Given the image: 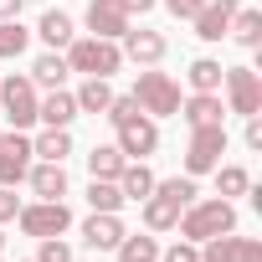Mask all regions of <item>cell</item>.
<instances>
[{
  "instance_id": "obj_37",
  "label": "cell",
  "mask_w": 262,
  "mask_h": 262,
  "mask_svg": "<svg viewBox=\"0 0 262 262\" xmlns=\"http://www.w3.org/2000/svg\"><path fill=\"white\" fill-rule=\"evenodd\" d=\"M242 262H262V242L257 236H242Z\"/></svg>"
},
{
  "instance_id": "obj_25",
  "label": "cell",
  "mask_w": 262,
  "mask_h": 262,
  "mask_svg": "<svg viewBox=\"0 0 262 262\" xmlns=\"http://www.w3.org/2000/svg\"><path fill=\"white\" fill-rule=\"evenodd\" d=\"M221 72H226L221 62L195 57V62H190V72H185V77H190V93H221Z\"/></svg>"
},
{
  "instance_id": "obj_2",
  "label": "cell",
  "mask_w": 262,
  "mask_h": 262,
  "mask_svg": "<svg viewBox=\"0 0 262 262\" xmlns=\"http://www.w3.org/2000/svg\"><path fill=\"white\" fill-rule=\"evenodd\" d=\"M175 231L185 236V242H211V236H221V231H236V211H231V201H190L185 211H180V221H175Z\"/></svg>"
},
{
  "instance_id": "obj_23",
  "label": "cell",
  "mask_w": 262,
  "mask_h": 262,
  "mask_svg": "<svg viewBox=\"0 0 262 262\" xmlns=\"http://www.w3.org/2000/svg\"><path fill=\"white\" fill-rule=\"evenodd\" d=\"M72 98H77V113H103L113 103V88H108V77H82V88Z\"/></svg>"
},
{
  "instance_id": "obj_12",
  "label": "cell",
  "mask_w": 262,
  "mask_h": 262,
  "mask_svg": "<svg viewBox=\"0 0 262 262\" xmlns=\"http://www.w3.org/2000/svg\"><path fill=\"white\" fill-rule=\"evenodd\" d=\"M236 6H242V0H206V6L190 16L195 36H201V41H221L226 26H231V16H236Z\"/></svg>"
},
{
  "instance_id": "obj_41",
  "label": "cell",
  "mask_w": 262,
  "mask_h": 262,
  "mask_svg": "<svg viewBox=\"0 0 262 262\" xmlns=\"http://www.w3.org/2000/svg\"><path fill=\"white\" fill-rule=\"evenodd\" d=\"M0 262H6V257H0Z\"/></svg>"
},
{
  "instance_id": "obj_10",
  "label": "cell",
  "mask_w": 262,
  "mask_h": 262,
  "mask_svg": "<svg viewBox=\"0 0 262 262\" xmlns=\"http://www.w3.org/2000/svg\"><path fill=\"white\" fill-rule=\"evenodd\" d=\"M31 160H36V149H31V139L21 134V128L0 134V185H21L26 170H31Z\"/></svg>"
},
{
  "instance_id": "obj_19",
  "label": "cell",
  "mask_w": 262,
  "mask_h": 262,
  "mask_svg": "<svg viewBox=\"0 0 262 262\" xmlns=\"http://www.w3.org/2000/svg\"><path fill=\"white\" fill-rule=\"evenodd\" d=\"M118 190H123V201H144V195L155 190V175H149V165H144V160H128V165L118 170Z\"/></svg>"
},
{
  "instance_id": "obj_20",
  "label": "cell",
  "mask_w": 262,
  "mask_h": 262,
  "mask_svg": "<svg viewBox=\"0 0 262 262\" xmlns=\"http://www.w3.org/2000/svg\"><path fill=\"white\" fill-rule=\"evenodd\" d=\"M123 165H128V160H123L118 144H93V149H88V170H93V180H118Z\"/></svg>"
},
{
  "instance_id": "obj_11",
  "label": "cell",
  "mask_w": 262,
  "mask_h": 262,
  "mask_svg": "<svg viewBox=\"0 0 262 262\" xmlns=\"http://www.w3.org/2000/svg\"><path fill=\"white\" fill-rule=\"evenodd\" d=\"M128 26H134V16L123 11V0H88V31H93V36L118 41Z\"/></svg>"
},
{
  "instance_id": "obj_4",
  "label": "cell",
  "mask_w": 262,
  "mask_h": 262,
  "mask_svg": "<svg viewBox=\"0 0 262 262\" xmlns=\"http://www.w3.org/2000/svg\"><path fill=\"white\" fill-rule=\"evenodd\" d=\"M134 103H139L149 118H170V113H180V82H175L170 72L144 67V72L134 77Z\"/></svg>"
},
{
  "instance_id": "obj_33",
  "label": "cell",
  "mask_w": 262,
  "mask_h": 262,
  "mask_svg": "<svg viewBox=\"0 0 262 262\" xmlns=\"http://www.w3.org/2000/svg\"><path fill=\"white\" fill-rule=\"evenodd\" d=\"M160 262H201V247H195V242H185V236H180V242H175V247H170V252H160Z\"/></svg>"
},
{
  "instance_id": "obj_9",
  "label": "cell",
  "mask_w": 262,
  "mask_h": 262,
  "mask_svg": "<svg viewBox=\"0 0 262 262\" xmlns=\"http://www.w3.org/2000/svg\"><path fill=\"white\" fill-rule=\"evenodd\" d=\"M113 144L123 149V160H149V155L160 149V128H155L149 113H134L128 123H118V139H113Z\"/></svg>"
},
{
  "instance_id": "obj_15",
  "label": "cell",
  "mask_w": 262,
  "mask_h": 262,
  "mask_svg": "<svg viewBox=\"0 0 262 262\" xmlns=\"http://www.w3.org/2000/svg\"><path fill=\"white\" fill-rule=\"evenodd\" d=\"M26 180H31V195H36V201H62V195H67V165L41 160V165L26 170Z\"/></svg>"
},
{
  "instance_id": "obj_5",
  "label": "cell",
  "mask_w": 262,
  "mask_h": 262,
  "mask_svg": "<svg viewBox=\"0 0 262 262\" xmlns=\"http://www.w3.org/2000/svg\"><path fill=\"white\" fill-rule=\"evenodd\" d=\"M226 123H201L190 128V149H185V175H211L226 155Z\"/></svg>"
},
{
  "instance_id": "obj_34",
  "label": "cell",
  "mask_w": 262,
  "mask_h": 262,
  "mask_svg": "<svg viewBox=\"0 0 262 262\" xmlns=\"http://www.w3.org/2000/svg\"><path fill=\"white\" fill-rule=\"evenodd\" d=\"M16 211H21V195H16V185H0V226H6V221H16Z\"/></svg>"
},
{
  "instance_id": "obj_32",
  "label": "cell",
  "mask_w": 262,
  "mask_h": 262,
  "mask_svg": "<svg viewBox=\"0 0 262 262\" xmlns=\"http://www.w3.org/2000/svg\"><path fill=\"white\" fill-rule=\"evenodd\" d=\"M36 262H72V247H67L62 236H41V247H36Z\"/></svg>"
},
{
  "instance_id": "obj_14",
  "label": "cell",
  "mask_w": 262,
  "mask_h": 262,
  "mask_svg": "<svg viewBox=\"0 0 262 262\" xmlns=\"http://www.w3.org/2000/svg\"><path fill=\"white\" fill-rule=\"evenodd\" d=\"M118 52H123V57H134L139 67H155V62L165 57V36H160V31H149V26H139V31L128 26V31H123V47H118Z\"/></svg>"
},
{
  "instance_id": "obj_7",
  "label": "cell",
  "mask_w": 262,
  "mask_h": 262,
  "mask_svg": "<svg viewBox=\"0 0 262 262\" xmlns=\"http://www.w3.org/2000/svg\"><path fill=\"white\" fill-rule=\"evenodd\" d=\"M16 221H21V231L26 236H62V231H72V211H67V201H31V206H21L16 211Z\"/></svg>"
},
{
  "instance_id": "obj_35",
  "label": "cell",
  "mask_w": 262,
  "mask_h": 262,
  "mask_svg": "<svg viewBox=\"0 0 262 262\" xmlns=\"http://www.w3.org/2000/svg\"><path fill=\"white\" fill-rule=\"evenodd\" d=\"M201 6H206V0H165V11H170L175 21H190V16H195Z\"/></svg>"
},
{
  "instance_id": "obj_6",
  "label": "cell",
  "mask_w": 262,
  "mask_h": 262,
  "mask_svg": "<svg viewBox=\"0 0 262 262\" xmlns=\"http://www.w3.org/2000/svg\"><path fill=\"white\" fill-rule=\"evenodd\" d=\"M221 88H226V113H242V118L262 113V77H257V67H226Z\"/></svg>"
},
{
  "instance_id": "obj_13",
  "label": "cell",
  "mask_w": 262,
  "mask_h": 262,
  "mask_svg": "<svg viewBox=\"0 0 262 262\" xmlns=\"http://www.w3.org/2000/svg\"><path fill=\"white\" fill-rule=\"evenodd\" d=\"M82 242H88L93 252H113V247L123 242V221H118V211H93V216L82 221Z\"/></svg>"
},
{
  "instance_id": "obj_39",
  "label": "cell",
  "mask_w": 262,
  "mask_h": 262,
  "mask_svg": "<svg viewBox=\"0 0 262 262\" xmlns=\"http://www.w3.org/2000/svg\"><path fill=\"white\" fill-rule=\"evenodd\" d=\"M155 6H160V0H123L128 16H144V11H155Z\"/></svg>"
},
{
  "instance_id": "obj_38",
  "label": "cell",
  "mask_w": 262,
  "mask_h": 262,
  "mask_svg": "<svg viewBox=\"0 0 262 262\" xmlns=\"http://www.w3.org/2000/svg\"><path fill=\"white\" fill-rule=\"evenodd\" d=\"M21 6L26 0H0V21H21Z\"/></svg>"
},
{
  "instance_id": "obj_26",
  "label": "cell",
  "mask_w": 262,
  "mask_h": 262,
  "mask_svg": "<svg viewBox=\"0 0 262 262\" xmlns=\"http://www.w3.org/2000/svg\"><path fill=\"white\" fill-rule=\"evenodd\" d=\"M211 175H216V195H221V201H231V195H247V190H252V175H247L242 165H216Z\"/></svg>"
},
{
  "instance_id": "obj_8",
  "label": "cell",
  "mask_w": 262,
  "mask_h": 262,
  "mask_svg": "<svg viewBox=\"0 0 262 262\" xmlns=\"http://www.w3.org/2000/svg\"><path fill=\"white\" fill-rule=\"evenodd\" d=\"M36 82L31 77H6V82H0V108H6V118H11V128H31L36 123Z\"/></svg>"
},
{
  "instance_id": "obj_31",
  "label": "cell",
  "mask_w": 262,
  "mask_h": 262,
  "mask_svg": "<svg viewBox=\"0 0 262 262\" xmlns=\"http://www.w3.org/2000/svg\"><path fill=\"white\" fill-rule=\"evenodd\" d=\"M134 113H144V108H139V103H134V93H123V98H118V93H113V103H108V108H103V118H108V123H113V128H118V123H128V118H134Z\"/></svg>"
},
{
  "instance_id": "obj_28",
  "label": "cell",
  "mask_w": 262,
  "mask_h": 262,
  "mask_svg": "<svg viewBox=\"0 0 262 262\" xmlns=\"http://www.w3.org/2000/svg\"><path fill=\"white\" fill-rule=\"evenodd\" d=\"M113 252H118V262H160V242L155 236H128L123 231V242Z\"/></svg>"
},
{
  "instance_id": "obj_21",
  "label": "cell",
  "mask_w": 262,
  "mask_h": 262,
  "mask_svg": "<svg viewBox=\"0 0 262 262\" xmlns=\"http://www.w3.org/2000/svg\"><path fill=\"white\" fill-rule=\"evenodd\" d=\"M31 149H36L41 160H52V165H67V155H72V134H67V128H41V134L31 139Z\"/></svg>"
},
{
  "instance_id": "obj_18",
  "label": "cell",
  "mask_w": 262,
  "mask_h": 262,
  "mask_svg": "<svg viewBox=\"0 0 262 262\" xmlns=\"http://www.w3.org/2000/svg\"><path fill=\"white\" fill-rule=\"evenodd\" d=\"M226 36H231L236 47H247V52H252V47H262V11H252V6L242 11V6H236V16H231Z\"/></svg>"
},
{
  "instance_id": "obj_27",
  "label": "cell",
  "mask_w": 262,
  "mask_h": 262,
  "mask_svg": "<svg viewBox=\"0 0 262 262\" xmlns=\"http://www.w3.org/2000/svg\"><path fill=\"white\" fill-rule=\"evenodd\" d=\"M201 262H242V236L236 231H221V236L201 242Z\"/></svg>"
},
{
  "instance_id": "obj_16",
  "label": "cell",
  "mask_w": 262,
  "mask_h": 262,
  "mask_svg": "<svg viewBox=\"0 0 262 262\" xmlns=\"http://www.w3.org/2000/svg\"><path fill=\"white\" fill-rule=\"evenodd\" d=\"M36 118H41L47 128H72V118H77V98H72L67 88H52V93L36 103Z\"/></svg>"
},
{
  "instance_id": "obj_17",
  "label": "cell",
  "mask_w": 262,
  "mask_h": 262,
  "mask_svg": "<svg viewBox=\"0 0 262 262\" xmlns=\"http://www.w3.org/2000/svg\"><path fill=\"white\" fill-rule=\"evenodd\" d=\"M180 118H185L190 128L221 123V118H226V103H221V93H190V98H180Z\"/></svg>"
},
{
  "instance_id": "obj_1",
  "label": "cell",
  "mask_w": 262,
  "mask_h": 262,
  "mask_svg": "<svg viewBox=\"0 0 262 262\" xmlns=\"http://www.w3.org/2000/svg\"><path fill=\"white\" fill-rule=\"evenodd\" d=\"M195 201V175H175V180H155V190L139 201L144 206V226L149 231H175L180 211Z\"/></svg>"
},
{
  "instance_id": "obj_36",
  "label": "cell",
  "mask_w": 262,
  "mask_h": 262,
  "mask_svg": "<svg viewBox=\"0 0 262 262\" xmlns=\"http://www.w3.org/2000/svg\"><path fill=\"white\" fill-rule=\"evenodd\" d=\"M242 139H247V149H262V118H257V113L247 118V134H242Z\"/></svg>"
},
{
  "instance_id": "obj_40",
  "label": "cell",
  "mask_w": 262,
  "mask_h": 262,
  "mask_svg": "<svg viewBox=\"0 0 262 262\" xmlns=\"http://www.w3.org/2000/svg\"><path fill=\"white\" fill-rule=\"evenodd\" d=\"M0 252H6V236H0Z\"/></svg>"
},
{
  "instance_id": "obj_29",
  "label": "cell",
  "mask_w": 262,
  "mask_h": 262,
  "mask_svg": "<svg viewBox=\"0 0 262 262\" xmlns=\"http://www.w3.org/2000/svg\"><path fill=\"white\" fill-rule=\"evenodd\" d=\"M88 206H93V211H123L118 180H93V185H88Z\"/></svg>"
},
{
  "instance_id": "obj_24",
  "label": "cell",
  "mask_w": 262,
  "mask_h": 262,
  "mask_svg": "<svg viewBox=\"0 0 262 262\" xmlns=\"http://www.w3.org/2000/svg\"><path fill=\"white\" fill-rule=\"evenodd\" d=\"M36 36H41L47 47H67L77 31H72V16H67V11H47V16L36 21Z\"/></svg>"
},
{
  "instance_id": "obj_30",
  "label": "cell",
  "mask_w": 262,
  "mask_h": 262,
  "mask_svg": "<svg viewBox=\"0 0 262 262\" xmlns=\"http://www.w3.org/2000/svg\"><path fill=\"white\" fill-rule=\"evenodd\" d=\"M31 41V31H21V21H0V62L6 57H21Z\"/></svg>"
},
{
  "instance_id": "obj_3",
  "label": "cell",
  "mask_w": 262,
  "mask_h": 262,
  "mask_svg": "<svg viewBox=\"0 0 262 262\" xmlns=\"http://www.w3.org/2000/svg\"><path fill=\"white\" fill-rule=\"evenodd\" d=\"M67 67L82 72V77H113L123 67V52H118V41H103V36H72L67 41Z\"/></svg>"
},
{
  "instance_id": "obj_22",
  "label": "cell",
  "mask_w": 262,
  "mask_h": 262,
  "mask_svg": "<svg viewBox=\"0 0 262 262\" xmlns=\"http://www.w3.org/2000/svg\"><path fill=\"white\" fill-rule=\"evenodd\" d=\"M67 72H72V67H67V57H62V52H47V57H36V62H31V82H36V88H62V82H67Z\"/></svg>"
}]
</instances>
